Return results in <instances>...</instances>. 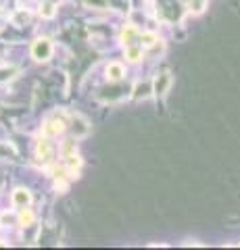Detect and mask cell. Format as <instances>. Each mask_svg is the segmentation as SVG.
<instances>
[{"label":"cell","mask_w":240,"mask_h":250,"mask_svg":"<svg viewBox=\"0 0 240 250\" xmlns=\"http://www.w3.org/2000/svg\"><path fill=\"white\" fill-rule=\"evenodd\" d=\"M159 15H161V19H165V21H180L182 17V4L177 2V0H159Z\"/></svg>","instance_id":"6da1fadb"},{"label":"cell","mask_w":240,"mask_h":250,"mask_svg":"<svg viewBox=\"0 0 240 250\" xmlns=\"http://www.w3.org/2000/svg\"><path fill=\"white\" fill-rule=\"evenodd\" d=\"M32 57L36 61H48L52 57V42L48 38H40V40H36L34 46H32Z\"/></svg>","instance_id":"7a4b0ae2"},{"label":"cell","mask_w":240,"mask_h":250,"mask_svg":"<svg viewBox=\"0 0 240 250\" xmlns=\"http://www.w3.org/2000/svg\"><path fill=\"white\" fill-rule=\"evenodd\" d=\"M65 129V117L61 115V117H55V119H48L44 125V136L46 138H55L59 136L61 131Z\"/></svg>","instance_id":"3957f363"},{"label":"cell","mask_w":240,"mask_h":250,"mask_svg":"<svg viewBox=\"0 0 240 250\" xmlns=\"http://www.w3.org/2000/svg\"><path fill=\"white\" fill-rule=\"evenodd\" d=\"M71 131H73V136H75V138L88 136L90 125H88V121H86V119H82L80 115H75V117H73V125H71Z\"/></svg>","instance_id":"277c9868"},{"label":"cell","mask_w":240,"mask_h":250,"mask_svg":"<svg viewBox=\"0 0 240 250\" xmlns=\"http://www.w3.org/2000/svg\"><path fill=\"white\" fill-rule=\"evenodd\" d=\"M29 202H32V196H29L27 190H23V188H17V190L13 192V205H15V207L25 208V207H29Z\"/></svg>","instance_id":"5b68a950"},{"label":"cell","mask_w":240,"mask_h":250,"mask_svg":"<svg viewBox=\"0 0 240 250\" xmlns=\"http://www.w3.org/2000/svg\"><path fill=\"white\" fill-rule=\"evenodd\" d=\"M169 83H172V75H169V73H161L157 80H154L153 92L157 94V96H163V94L167 92V88H169Z\"/></svg>","instance_id":"8992f818"},{"label":"cell","mask_w":240,"mask_h":250,"mask_svg":"<svg viewBox=\"0 0 240 250\" xmlns=\"http://www.w3.org/2000/svg\"><path fill=\"white\" fill-rule=\"evenodd\" d=\"M38 154L42 156V161L46 163V161H50V154H52V142L48 138H42L40 142H38Z\"/></svg>","instance_id":"52a82bcc"},{"label":"cell","mask_w":240,"mask_h":250,"mask_svg":"<svg viewBox=\"0 0 240 250\" xmlns=\"http://www.w3.org/2000/svg\"><path fill=\"white\" fill-rule=\"evenodd\" d=\"M151 92H153V83L151 82H140V83H136V88H134V96L136 100H140V98H146V96H151Z\"/></svg>","instance_id":"ba28073f"},{"label":"cell","mask_w":240,"mask_h":250,"mask_svg":"<svg viewBox=\"0 0 240 250\" xmlns=\"http://www.w3.org/2000/svg\"><path fill=\"white\" fill-rule=\"evenodd\" d=\"M107 77H109L111 82H119L123 77V67L119 62H111V65L107 67Z\"/></svg>","instance_id":"9c48e42d"},{"label":"cell","mask_w":240,"mask_h":250,"mask_svg":"<svg viewBox=\"0 0 240 250\" xmlns=\"http://www.w3.org/2000/svg\"><path fill=\"white\" fill-rule=\"evenodd\" d=\"M126 57L131 61V62H136V61H140L142 59V46H136V44H128L126 46Z\"/></svg>","instance_id":"30bf717a"},{"label":"cell","mask_w":240,"mask_h":250,"mask_svg":"<svg viewBox=\"0 0 240 250\" xmlns=\"http://www.w3.org/2000/svg\"><path fill=\"white\" fill-rule=\"evenodd\" d=\"M15 73H17V69H15V67H0V83L13 80Z\"/></svg>","instance_id":"8fae6325"},{"label":"cell","mask_w":240,"mask_h":250,"mask_svg":"<svg viewBox=\"0 0 240 250\" xmlns=\"http://www.w3.org/2000/svg\"><path fill=\"white\" fill-rule=\"evenodd\" d=\"M121 40H123V44H134V40H138V31L134 29V27H128L126 31H123V36H121Z\"/></svg>","instance_id":"7c38bea8"},{"label":"cell","mask_w":240,"mask_h":250,"mask_svg":"<svg viewBox=\"0 0 240 250\" xmlns=\"http://www.w3.org/2000/svg\"><path fill=\"white\" fill-rule=\"evenodd\" d=\"M55 4H52V2H46L44 6H42V9H40V15H42V17H46V19H52V17H55Z\"/></svg>","instance_id":"4fadbf2b"},{"label":"cell","mask_w":240,"mask_h":250,"mask_svg":"<svg viewBox=\"0 0 240 250\" xmlns=\"http://www.w3.org/2000/svg\"><path fill=\"white\" fill-rule=\"evenodd\" d=\"M32 221H34V215L29 213V208H27V207H25V208H21V215H19V223H21V225H29Z\"/></svg>","instance_id":"5bb4252c"},{"label":"cell","mask_w":240,"mask_h":250,"mask_svg":"<svg viewBox=\"0 0 240 250\" xmlns=\"http://www.w3.org/2000/svg\"><path fill=\"white\" fill-rule=\"evenodd\" d=\"M186 2H188V9H190V11L200 13V11L205 9V2H207V0H186Z\"/></svg>","instance_id":"9a60e30c"},{"label":"cell","mask_w":240,"mask_h":250,"mask_svg":"<svg viewBox=\"0 0 240 250\" xmlns=\"http://www.w3.org/2000/svg\"><path fill=\"white\" fill-rule=\"evenodd\" d=\"M13 21L17 23V25H25V23H29V13H27V11H19V13L13 17Z\"/></svg>","instance_id":"2e32d148"},{"label":"cell","mask_w":240,"mask_h":250,"mask_svg":"<svg viewBox=\"0 0 240 250\" xmlns=\"http://www.w3.org/2000/svg\"><path fill=\"white\" fill-rule=\"evenodd\" d=\"M88 6H92V9H105L107 4H109V0H84Z\"/></svg>","instance_id":"e0dca14e"},{"label":"cell","mask_w":240,"mask_h":250,"mask_svg":"<svg viewBox=\"0 0 240 250\" xmlns=\"http://www.w3.org/2000/svg\"><path fill=\"white\" fill-rule=\"evenodd\" d=\"M46 2H52V4H55V6H57L59 2H63V0H46Z\"/></svg>","instance_id":"ac0fdd59"},{"label":"cell","mask_w":240,"mask_h":250,"mask_svg":"<svg viewBox=\"0 0 240 250\" xmlns=\"http://www.w3.org/2000/svg\"><path fill=\"white\" fill-rule=\"evenodd\" d=\"M2 17H4V13H2V9H0V21H2Z\"/></svg>","instance_id":"d6986e66"}]
</instances>
